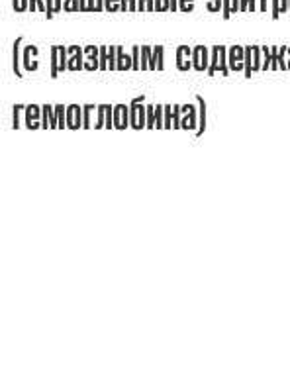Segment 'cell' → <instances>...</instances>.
I'll return each mask as SVG.
<instances>
[{
  "mask_svg": "<svg viewBox=\"0 0 290 365\" xmlns=\"http://www.w3.org/2000/svg\"><path fill=\"white\" fill-rule=\"evenodd\" d=\"M172 128V106L171 104H165V130H171Z\"/></svg>",
  "mask_w": 290,
  "mask_h": 365,
  "instance_id": "e575fe53",
  "label": "cell"
},
{
  "mask_svg": "<svg viewBox=\"0 0 290 365\" xmlns=\"http://www.w3.org/2000/svg\"><path fill=\"white\" fill-rule=\"evenodd\" d=\"M59 75V46H51V79Z\"/></svg>",
  "mask_w": 290,
  "mask_h": 365,
  "instance_id": "44dd1931",
  "label": "cell"
},
{
  "mask_svg": "<svg viewBox=\"0 0 290 365\" xmlns=\"http://www.w3.org/2000/svg\"><path fill=\"white\" fill-rule=\"evenodd\" d=\"M132 59H133V71H140L141 69V48L140 46H133L132 48Z\"/></svg>",
  "mask_w": 290,
  "mask_h": 365,
  "instance_id": "f546056e",
  "label": "cell"
},
{
  "mask_svg": "<svg viewBox=\"0 0 290 365\" xmlns=\"http://www.w3.org/2000/svg\"><path fill=\"white\" fill-rule=\"evenodd\" d=\"M155 128L157 130H163L165 128V104H155Z\"/></svg>",
  "mask_w": 290,
  "mask_h": 365,
  "instance_id": "d4e9b609",
  "label": "cell"
},
{
  "mask_svg": "<svg viewBox=\"0 0 290 365\" xmlns=\"http://www.w3.org/2000/svg\"><path fill=\"white\" fill-rule=\"evenodd\" d=\"M281 16V0H273V18Z\"/></svg>",
  "mask_w": 290,
  "mask_h": 365,
  "instance_id": "b9f144b4",
  "label": "cell"
},
{
  "mask_svg": "<svg viewBox=\"0 0 290 365\" xmlns=\"http://www.w3.org/2000/svg\"><path fill=\"white\" fill-rule=\"evenodd\" d=\"M85 69V48L69 46V71Z\"/></svg>",
  "mask_w": 290,
  "mask_h": 365,
  "instance_id": "8992f818",
  "label": "cell"
},
{
  "mask_svg": "<svg viewBox=\"0 0 290 365\" xmlns=\"http://www.w3.org/2000/svg\"><path fill=\"white\" fill-rule=\"evenodd\" d=\"M43 108V116H41V128L43 130H55V128H59V120H57V114H55V106L51 104H43L41 106Z\"/></svg>",
  "mask_w": 290,
  "mask_h": 365,
  "instance_id": "30bf717a",
  "label": "cell"
},
{
  "mask_svg": "<svg viewBox=\"0 0 290 365\" xmlns=\"http://www.w3.org/2000/svg\"><path fill=\"white\" fill-rule=\"evenodd\" d=\"M108 53H110L108 69H110V71H116V67H118V46H110Z\"/></svg>",
  "mask_w": 290,
  "mask_h": 365,
  "instance_id": "4316f807",
  "label": "cell"
},
{
  "mask_svg": "<svg viewBox=\"0 0 290 365\" xmlns=\"http://www.w3.org/2000/svg\"><path fill=\"white\" fill-rule=\"evenodd\" d=\"M128 2H130V10H138V4H135V0H128Z\"/></svg>",
  "mask_w": 290,
  "mask_h": 365,
  "instance_id": "6f0895ef",
  "label": "cell"
},
{
  "mask_svg": "<svg viewBox=\"0 0 290 365\" xmlns=\"http://www.w3.org/2000/svg\"><path fill=\"white\" fill-rule=\"evenodd\" d=\"M165 69V48L155 46L151 51V61H149V71H163Z\"/></svg>",
  "mask_w": 290,
  "mask_h": 365,
  "instance_id": "8fae6325",
  "label": "cell"
},
{
  "mask_svg": "<svg viewBox=\"0 0 290 365\" xmlns=\"http://www.w3.org/2000/svg\"><path fill=\"white\" fill-rule=\"evenodd\" d=\"M289 56H290V48H289ZM286 63H289V71H290V59H289V61H286Z\"/></svg>",
  "mask_w": 290,
  "mask_h": 365,
  "instance_id": "680465c9",
  "label": "cell"
},
{
  "mask_svg": "<svg viewBox=\"0 0 290 365\" xmlns=\"http://www.w3.org/2000/svg\"><path fill=\"white\" fill-rule=\"evenodd\" d=\"M222 16H224V18L232 16V0H224V9H222Z\"/></svg>",
  "mask_w": 290,
  "mask_h": 365,
  "instance_id": "60d3db41",
  "label": "cell"
},
{
  "mask_svg": "<svg viewBox=\"0 0 290 365\" xmlns=\"http://www.w3.org/2000/svg\"><path fill=\"white\" fill-rule=\"evenodd\" d=\"M67 128L69 130L83 128V106H78V104H69L67 106Z\"/></svg>",
  "mask_w": 290,
  "mask_h": 365,
  "instance_id": "9c48e42d",
  "label": "cell"
},
{
  "mask_svg": "<svg viewBox=\"0 0 290 365\" xmlns=\"http://www.w3.org/2000/svg\"><path fill=\"white\" fill-rule=\"evenodd\" d=\"M261 46H253V71H261V67H263V63H261Z\"/></svg>",
  "mask_w": 290,
  "mask_h": 365,
  "instance_id": "83f0119b",
  "label": "cell"
},
{
  "mask_svg": "<svg viewBox=\"0 0 290 365\" xmlns=\"http://www.w3.org/2000/svg\"><path fill=\"white\" fill-rule=\"evenodd\" d=\"M145 4H147V10H155V0H145Z\"/></svg>",
  "mask_w": 290,
  "mask_h": 365,
  "instance_id": "f907efd6",
  "label": "cell"
},
{
  "mask_svg": "<svg viewBox=\"0 0 290 365\" xmlns=\"http://www.w3.org/2000/svg\"><path fill=\"white\" fill-rule=\"evenodd\" d=\"M24 108H26V104H14V122H12V128H14V130H18V128L22 126V124H20V118H22Z\"/></svg>",
  "mask_w": 290,
  "mask_h": 365,
  "instance_id": "4dcf8cb0",
  "label": "cell"
},
{
  "mask_svg": "<svg viewBox=\"0 0 290 365\" xmlns=\"http://www.w3.org/2000/svg\"><path fill=\"white\" fill-rule=\"evenodd\" d=\"M192 9H195V0H179V10L190 12Z\"/></svg>",
  "mask_w": 290,
  "mask_h": 365,
  "instance_id": "f35d334b",
  "label": "cell"
},
{
  "mask_svg": "<svg viewBox=\"0 0 290 365\" xmlns=\"http://www.w3.org/2000/svg\"><path fill=\"white\" fill-rule=\"evenodd\" d=\"M41 116H43V108L39 104H26L24 118H26V128L28 130H38V128H41V124H39Z\"/></svg>",
  "mask_w": 290,
  "mask_h": 365,
  "instance_id": "3957f363",
  "label": "cell"
},
{
  "mask_svg": "<svg viewBox=\"0 0 290 365\" xmlns=\"http://www.w3.org/2000/svg\"><path fill=\"white\" fill-rule=\"evenodd\" d=\"M219 73L227 77L229 75V63H227V48L219 46Z\"/></svg>",
  "mask_w": 290,
  "mask_h": 365,
  "instance_id": "ffe728a7",
  "label": "cell"
},
{
  "mask_svg": "<svg viewBox=\"0 0 290 365\" xmlns=\"http://www.w3.org/2000/svg\"><path fill=\"white\" fill-rule=\"evenodd\" d=\"M85 71H100V46H86Z\"/></svg>",
  "mask_w": 290,
  "mask_h": 365,
  "instance_id": "5b68a950",
  "label": "cell"
},
{
  "mask_svg": "<svg viewBox=\"0 0 290 365\" xmlns=\"http://www.w3.org/2000/svg\"><path fill=\"white\" fill-rule=\"evenodd\" d=\"M289 10H290V0H289Z\"/></svg>",
  "mask_w": 290,
  "mask_h": 365,
  "instance_id": "91938a15",
  "label": "cell"
},
{
  "mask_svg": "<svg viewBox=\"0 0 290 365\" xmlns=\"http://www.w3.org/2000/svg\"><path fill=\"white\" fill-rule=\"evenodd\" d=\"M104 9L108 12H116L120 10V0H104Z\"/></svg>",
  "mask_w": 290,
  "mask_h": 365,
  "instance_id": "ab89813d",
  "label": "cell"
},
{
  "mask_svg": "<svg viewBox=\"0 0 290 365\" xmlns=\"http://www.w3.org/2000/svg\"><path fill=\"white\" fill-rule=\"evenodd\" d=\"M130 128V106L116 104L114 106V130H125Z\"/></svg>",
  "mask_w": 290,
  "mask_h": 365,
  "instance_id": "52a82bcc",
  "label": "cell"
},
{
  "mask_svg": "<svg viewBox=\"0 0 290 365\" xmlns=\"http://www.w3.org/2000/svg\"><path fill=\"white\" fill-rule=\"evenodd\" d=\"M143 101V96H138L133 98L132 104H130V128L133 130H140V104Z\"/></svg>",
  "mask_w": 290,
  "mask_h": 365,
  "instance_id": "9a60e30c",
  "label": "cell"
},
{
  "mask_svg": "<svg viewBox=\"0 0 290 365\" xmlns=\"http://www.w3.org/2000/svg\"><path fill=\"white\" fill-rule=\"evenodd\" d=\"M120 10H122V12L130 10V2H128V0H122V2H120Z\"/></svg>",
  "mask_w": 290,
  "mask_h": 365,
  "instance_id": "7dc6e473",
  "label": "cell"
},
{
  "mask_svg": "<svg viewBox=\"0 0 290 365\" xmlns=\"http://www.w3.org/2000/svg\"><path fill=\"white\" fill-rule=\"evenodd\" d=\"M171 10V0H155V12Z\"/></svg>",
  "mask_w": 290,
  "mask_h": 365,
  "instance_id": "74e56055",
  "label": "cell"
},
{
  "mask_svg": "<svg viewBox=\"0 0 290 365\" xmlns=\"http://www.w3.org/2000/svg\"><path fill=\"white\" fill-rule=\"evenodd\" d=\"M261 51H263V67L261 71H276V69H282V71H289V63L284 61V56L289 53V46H282V48H269V46H261Z\"/></svg>",
  "mask_w": 290,
  "mask_h": 365,
  "instance_id": "6da1fadb",
  "label": "cell"
},
{
  "mask_svg": "<svg viewBox=\"0 0 290 365\" xmlns=\"http://www.w3.org/2000/svg\"><path fill=\"white\" fill-rule=\"evenodd\" d=\"M24 56V69L26 71H38V61H31V57L38 56V48L36 46H28V48L22 51Z\"/></svg>",
  "mask_w": 290,
  "mask_h": 365,
  "instance_id": "4fadbf2b",
  "label": "cell"
},
{
  "mask_svg": "<svg viewBox=\"0 0 290 365\" xmlns=\"http://www.w3.org/2000/svg\"><path fill=\"white\" fill-rule=\"evenodd\" d=\"M196 103H198V130H196V138L206 132V101L202 95H196Z\"/></svg>",
  "mask_w": 290,
  "mask_h": 365,
  "instance_id": "7c38bea8",
  "label": "cell"
},
{
  "mask_svg": "<svg viewBox=\"0 0 290 365\" xmlns=\"http://www.w3.org/2000/svg\"><path fill=\"white\" fill-rule=\"evenodd\" d=\"M38 10H39V12H46V10H47L46 0H38Z\"/></svg>",
  "mask_w": 290,
  "mask_h": 365,
  "instance_id": "bcb514c9",
  "label": "cell"
},
{
  "mask_svg": "<svg viewBox=\"0 0 290 365\" xmlns=\"http://www.w3.org/2000/svg\"><path fill=\"white\" fill-rule=\"evenodd\" d=\"M100 10H106L104 9V0H96V12H100Z\"/></svg>",
  "mask_w": 290,
  "mask_h": 365,
  "instance_id": "681fc988",
  "label": "cell"
},
{
  "mask_svg": "<svg viewBox=\"0 0 290 365\" xmlns=\"http://www.w3.org/2000/svg\"><path fill=\"white\" fill-rule=\"evenodd\" d=\"M259 10H263V12H266V0H261V4H259Z\"/></svg>",
  "mask_w": 290,
  "mask_h": 365,
  "instance_id": "9f6ffc18",
  "label": "cell"
},
{
  "mask_svg": "<svg viewBox=\"0 0 290 365\" xmlns=\"http://www.w3.org/2000/svg\"><path fill=\"white\" fill-rule=\"evenodd\" d=\"M38 10V0H30V12H36Z\"/></svg>",
  "mask_w": 290,
  "mask_h": 365,
  "instance_id": "c3c4849f",
  "label": "cell"
},
{
  "mask_svg": "<svg viewBox=\"0 0 290 365\" xmlns=\"http://www.w3.org/2000/svg\"><path fill=\"white\" fill-rule=\"evenodd\" d=\"M171 10L172 12H177V10H179V0H171Z\"/></svg>",
  "mask_w": 290,
  "mask_h": 365,
  "instance_id": "816d5d0a",
  "label": "cell"
},
{
  "mask_svg": "<svg viewBox=\"0 0 290 365\" xmlns=\"http://www.w3.org/2000/svg\"><path fill=\"white\" fill-rule=\"evenodd\" d=\"M253 71V46H245V69H243V75L249 79Z\"/></svg>",
  "mask_w": 290,
  "mask_h": 365,
  "instance_id": "ac0fdd59",
  "label": "cell"
},
{
  "mask_svg": "<svg viewBox=\"0 0 290 365\" xmlns=\"http://www.w3.org/2000/svg\"><path fill=\"white\" fill-rule=\"evenodd\" d=\"M182 118H180V130H198V110L192 104H182Z\"/></svg>",
  "mask_w": 290,
  "mask_h": 365,
  "instance_id": "277c9868",
  "label": "cell"
},
{
  "mask_svg": "<svg viewBox=\"0 0 290 365\" xmlns=\"http://www.w3.org/2000/svg\"><path fill=\"white\" fill-rule=\"evenodd\" d=\"M88 10V2L86 0H81V12H86Z\"/></svg>",
  "mask_w": 290,
  "mask_h": 365,
  "instance_id": "f5cc1de1",
  "label": "cell"
},
{
  "mask_svg": "<svg viewBox=\"0 0 290 365\" xmlns=\"http://www.w3.org/2000/svg\"><path fill=\"white\" fill-rule=\"evenodd\" d=\"M116 71H133L132 53H124V48L118 46V67Z\"/></svg>",
  "mask_w": 290,
  "mask_h": 365,
  "instance_id": "5bb4252c",
  "label": "cell"
},
{
  "mask_svg": "<svg viewBox=\"0 0 290 365\" xmlns=\"http://www.w3.org/2000/svg\"><path fill=\"white\" fill-rule=\"evenodd\" d=\"M239 0H232V14H235V12H239Z\"/></svg>",
  "mask_w": 290,
  "mask_h": 365,
  "instance_id": "7bdbcfd3",
  "label": "cell"
},
{
  "mask_svg": "<svg viewBox=\"0 0 290 365\" xmlns=\"http://www.w3.org/2000/svg\"><path fill=\"white\" fill-rule=\"evenodd\" d=\"M86 12H96V6H94V0H88V10Z\"/></svg>",
  "mask_w": 290,
  "mask_h": 365,
  "instance_id": "db71d44e",
  "label": "cell"
},
{
  "mask_svg": "<svg viewBox=\"0 0 290 365\" xmlns=\"http://www.w3.org/2000/svg\"><path fill=\"white\" fill-rule=\"evenodd\" d=\"M206 9H208V12H219V10L224 9V0H210L206 4Z\"/></svg>",
  "mask_w": 290,
  "mask_h": 365,
  "instance_id": "8d00e7d4",
  "label": "cell"
},
{
  "mask_svg": "<svg viewBox=\"0 0 290 365\" xmlns=\"http://www.w3.org/2000/svg\"><path fill=\"white\" fill-rule=\"evenodd\" d=\"M210 51H212L210 67H208V71L206 73H208L210 77H214V75L219 71V46H212Z\"/></svg>",
  "mask_w": 290,
  "mask_h": 365,
  "instance_id": "e0dca14e",
  "label": "cell"
},
{
  "mask_svg": "<svg viewBox=\"0 0 290 365\" xmlns=\"http://www.w3.org/2000/svg\"><path fill=\"white\" fill-rule=\"evenodd\" d=\"M24 38H16L14 41V56H12V71H14L16 77H24V71L20 69V56H22V51H20V46H22Z\"/></svg>",
  "mask_w": 290,
  "mask_h": 365,
  "instance_id": "2e32d148",
  "label": "cell"
},
{
  "mask_svg": "<svg viewBox=\"0 0 290 365\" xmlns=\"http://www.w3.org/2000/svg\"><path fill=\"white\" fill-rule=\"evenodd\" d=\"M259 6L257 4H255V0H247V10H249V12H253V10H257Z\"/></svg>",
  "mask_w": 290,
  "mask_h": 365,
  "instance_id": "f6af8a7d",
  "label": "cell"
},
{
  "mask_svg": "<svg viewBox=\"0 0 290 365\" xmlns=\"http://www.w3.org/2000/svg\"><path fill=\"white\" fill-rule=\"evenodd\" d=\"M98 106H94V104H85L83 106V128L85 130H90L93 124H90V118H93V112L96 110Z\"/></svg>",
  "mask_w": 290,
  "mask_h": 365,
  "instance_id": "d6986e66",
  "label": "cell"
},
{
  "mask_svg": "<svg viewBox=\"0 0 290 365\" xmlns=\"http://www.w3.org/2000/svg\"><path fill=\"white\" fill-rule=\"evenodd\" d=\"M180 114H182V104H175L172 106V128L175 130H180V118H182Z\"/></svg>",
  "mask_w": 290,
  "mask_h": 365,
  "instance_id": "484cf974",
  "label": "cell"
},
{
  "mask_svg": "<svg viewBox=\"0 0 290 365\" xmlns=\"http://www.w3.org/2000/svg\"><path fill=\"white\" fill-rule=\"evenodd\" d=\"M12 9L16 12H26L30 10V0H12Z\"/></svg>",
  "mask_w": 290,
  "mask_h": 365,
  "instance_id": "836d02e7",
  "label": "cell"
},
{
  "mask_svg": "<svg viewBox=\"0 0 290 365\" xmlns=\"http://www.w3.org/2000/svg\"><path fill=\"white\" fill-rule=\"evenodd\" d=\"M151 46H141V71H149V61H151Z\"/></svg>",
  "mask_w": 290,
  "mask_h": 365,
  "instance_id": "7402d4cb",
  "label": "cell"
},
{
  "mask_svg": "<svg viewBox=\"0 0 290 365\" xmlns=\"http://www.w3.org/2000/svg\"><path fill=\"white\" fill-rule=\"evenodd\" d=\"M177 69L179 71L192 69V48H188V46H179L177 48Z\"/></svg>",
  "mask_w": 290,
  "mask_h": 365,
  "instance_id": "ba28073f",
  "label": "cell"
},
{
  "mask_svg": "<svg viewBox=\"0 0 290 365\" xmlns=\"http://www.w3.org/2000/svg\"><path fill=\"white\" fill-rule=\"evenodd\" d=\"M98 116H96V122H94V130H100V128H106V104H98Z\"/></svg>",
  "mask_w": 290,
  "mask_h": 365,
  "instance_id": "cb8c5ba5",
  "label": "cell"
},
{
  "mask_svg": "<svg viewBox=\"0 0 290 365\" xmlns=\"http://www.w3.org/2000/svg\"><path fill=\"white\" fill-rule=\"evenodd\" d=\"M114 128V106L106 104V130Z\"/></svg>",
  "mask_w": 290,
  "mask_h": 365,
  "instance_id": "d590c367",
  "label": "cell"
},
{
  "mask_svg": "<svg viewBox=\"0 0 290 365\" xmlns=\"http://www.w3.org/2000/svg\"><path fill=\"white\" fill-rule=\"evenodd\" d=\"M227 63H229V71H243L245 69V46L227 48Z\"/></svg>",
  "mask_w": 290,
  "mask_h": 365,
  "instance_id": "7a4b0ae2",
  "label": "cell"
},
{
  "mask_svg": "<svg viewBox=\"0 0 290 365\" xmlns=\"http://www.w3.org/2000/svg\"><path fill=\"white\" fill-rule=\"evenodd\" d=\"M155 104H147V130H153V128H155Z\"/></svg>",
  "mask_w": 290,
  "mask_h": 365,
  "instance_id": "1f68e13d",
  "label": "cell"
},
{
  "mask_svg": "<svg viewBox=\"0 0 290 365\" xmlns=\"http://www.w3.org/2000/svg\"><path fill=\"white\" fill-rule=\"evenodd\" d=\"M143 10H147V4H145V0H138V12H143Z\"/></svg>",
  "mask_w": 290,
  "mask_h": 365,
  "instance_id": "ee69618b",
  "label": "cell"
},
{
  "mask_svg": "<svg viewBox=\"0 0 290 365\" xmlns=\"http://www.w3.org/2000/svg\"><path fill=\"white\" fill-rule=\"evenodd\" d=\"M239 4H242L239 10H242V12H247V0H239Z\"/></svg>",
  "mask_w": 290,
  "mask_h": 365,
  "instance_id": "11a10c76",
  "label": "cell"
},
{
  "mask_svg": "<svg viewBox=\"0 0 290 365\" xmlns=\"http://www.w3.org/2000/svg\"><path fill=\"white\" fill-rule=\"evenodd\" d=\"M55 114H57V120H59V130H65L67 128V106L55 104Z\"/></svg>",
  "mask_w": 290,
  "mask_h": 365,
  "instance_id": "603a6c76",
  "label": "cell"
},
{
  "mask_svg": "<svg viewBox=\"0 0 290 365\" xmlns=\"http://www.w3.org/2000/svg\"><path fill=\"white\" fill-rule=\"evenodd\" d=\"M63 10H67V12H78L81 10V0H65L63 2Z\"/></svg>",
  "mask_w": 290,
  "mask_h": 365,
  "instance_id": "d6a6232c",
  "label": "cell"
},
{
  "mask_svg": "<svg viewBox=\"0 0 290 365\" xmlns=\"http://www.w3.org/2000/svg\"><path fill=\"white\" fill-rule=\"evenodd\" d=\"M108 61H110L108 46H100V71H108Z\"/></svg>",
  "mask_w": 290,
  "mask_h": 365,
  "instance_id": "f1b7e54d",
  "label": "cell"
}]
</instances>
